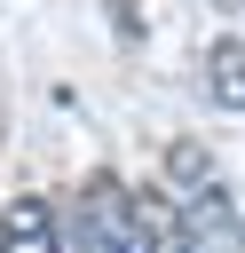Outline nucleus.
<instances>
[{
  "instance_id": "f257e3e1",
  "label": "nucleus",
  "mask_w": 245,
  "mask_h": 253,
  "mask_svg": "<svg viewBox=\"0 0 245 253\" xmlns=\"http://www.w3.org/2000/svg\"><path fill=\"white\" fill-rule=\"evenodd\" d=\"M190 253H245V229H237V206H229V190H190Z\"/></svg>"
},
{
  "instance_id": "f03ea898",
  "label": "nucleus",
  "mask_w": 245,
  "mask_h": 253,
  "mask_svg": "<svg viewBox=\"0 0 245 253\" xmlns=\"http://www.w3.org/2000/svg\"><path fill=\"white\" fill-rule=\"evenodd\" d=\"M126 245L134 253H190V229H182V213L158 190H134L126 198Z\"/></svg>"
},
{
  "instance_id": "7ed1b4c3",
  "label": "nucleus",
  "mask_w": 245,
  "mask_h": 253,
  "mask_svg": "<svg viewBox=\"0 0 245 253\" xmlns=\"http://www.w3.org/2000/svg\"><path fill=\"white\" fill-rule=\"evenodd\" d=\"M0 253H63V245H55V213H47V198H16V206H0Z\"/></svg>"
},
{
  "instance_id": "20e7f679",
  "label": "nucleus",
  "mask_w": 245,
  "mask_h": 253,
  "mask_svg": "<svg viewBox=\"0 0 245 253\" xmlns=\"http://www.w3.org/2000/svg\"><path fill=\"white\" fill-rule=\"evenodd\" d=\"M205 95H213L221 111H245V40H237V32L205 47Z\"/></svg>"
},
{
  "instance_id": "39448f33",
  "label": "nucleus",
  "mask_w": 245,
  "mask_h": 253,
  "mask_svg": "<svg viewBox=\"0 0 245 253\" xmlns=\"http://www.w3.org/2000/svg\"><path fill=\"white\" fill-rule=\"evenodd\" d=\"M166 166H174V182H182V190H205V182H213V174H205V158H198V142H174V150H166Z\"/></svg>"
},
{
  "instance_id": "423d86ee",
  "label": "nucleus",
  "mask_w": 245,
  "mask_h": 253,
  "mask_svg": "<svg viewBox=\"0 0 245 253\" xmlns=\"http://www.w3.org/2000/svg\"><path fill=\"white\" fill-rule=\"evenodd\" d=\"M111 24H119V40H126V47L142 40V16H134V0H111Z\"/></svg>"
},
{
  "instance_id": "0eeeda50",
  "label": "nucleus",
  "mask_w": 245,
  "mask_h": 253,
  "mask_svg": "<svg viewBox=\"0 0 245 253\" xmlns=\"http://www.w3.org/2000/svg\"><path fill=\"white\" fill-rule=\"evenodd\" d=\"M213 8H229V16H237V8H245V0H213Z\"/></svg>"
}]
</instances>
